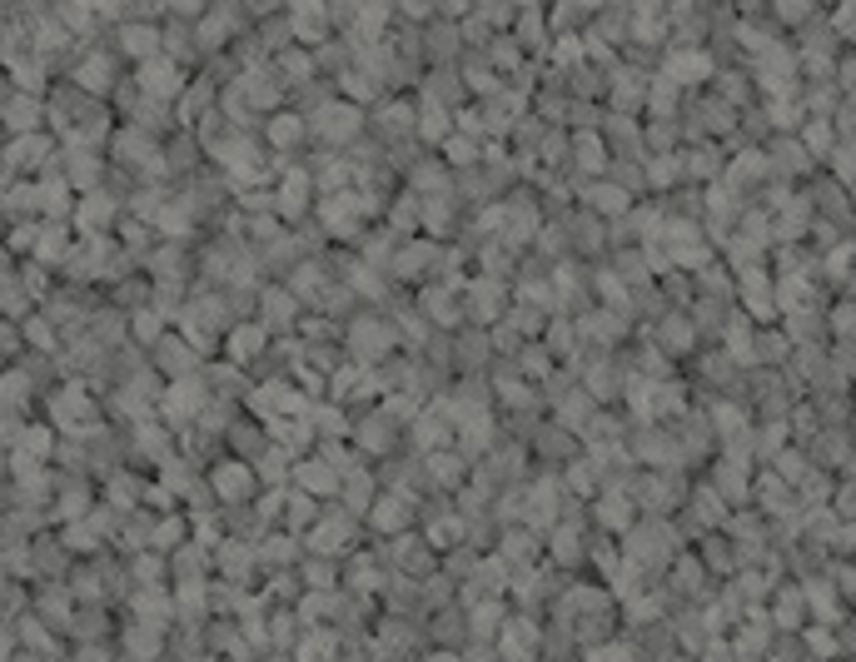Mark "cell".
Listing matches in <instances>:
<instances>
[{
    "label": "cell",
    "instance_id": "obj_1",
    "mask_svg": "<svg viewBox=\"0 0 856 662\" xmlns=\"http://www.w3.org/2000/svg\"><path fill=\"white\" fill-rule=\"evenodd\" d=\"M145 91L149 95H175L179 91V71H175V65H159V61H149L145 65Z\"/></svg>",
    "mask_w": 856,
    "mask_h": 662
},
{
    "label": "cell",
    "instance_id": "obj_3",
    "mask_svg": "<svg viewBox=\"0 0 856 662\" xmlns=\"http://www.w3.org/2000/svg\"><path fill=\"white\" fill-rule=\"evenodd\" d=\"M672 71H677V75H702V71H707V61H697V55H687V61H677Z\"/></svg>",
    "mask_w": 856,
    "mask_h": 662
},
{
    "label": "cell",
    "instance_id": "obj_2",
    "mask_svg": "<svg viewBox=\"0 0 856 662\" xmlns=\"http://www.w3.org/2000/svg\"><path fill=\"white\" fill-rule=\"evenodd\" d=\"M119 41H125V45H129V51H135V55H145V51H149V41H155V31H145V25H135V31H125V35H119Z\"/></svg>",
    "mask_w": 856,
    "mask_h": 662
}]
</instances>
